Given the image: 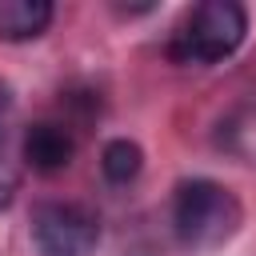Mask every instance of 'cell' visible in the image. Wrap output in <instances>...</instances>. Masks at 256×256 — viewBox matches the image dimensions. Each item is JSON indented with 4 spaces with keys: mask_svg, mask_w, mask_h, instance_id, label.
<instances>
[{
    "mask_svg": "<svg viewBox=\"0 0 256 256\" xmlns=\"http://www.w3.org/2000/svg\"><path fill=\"white\" fill-rule=\"evenodd\" d=\"M56 8L48 0H0V40L4 44H28L48 32Z\"/></svg>",
    "mask_w": 256,
    "mask_h": 256,
    "instance_id": "6",
    "label": "cell"
},
{
    "mask_svg": "<svg viewBox=\"0 0 256 256\" xmlns=\"http://www.w3.org/2000/svg\"><path fill=\"white\" fill-rule=\"evenodd\" d=\"M72 156H76V140H72L68 124H60V120H36L20 136V160L40 176L64 172L72 164Z\"/></svg>",
    "mask_w": 256,
    "mask_h": 256,
    "instance_id": "4",
    "label": "cell"
},
{
    "mask_svg": "<svg viewBox=\"0 0 256 256\" xmlns=\"http://www.w3.org/2000/svg\"><path fill=\"white\" fill-rule=\"evenodd\" d=\"M216 148L228 152L240 164L256 168V92H248L244 100H236L220 124H216Z\"/></svg>",
    "mask_w": 256,
    "mask_h": 256,
    "instance_id": "5",
    "label": "cell"
},
{
    "mask_svg": "<svg viewBox=\"0 0 256 256\" xmlns=\"http://www.w3.org/2000/svg\"><path fill=\"white\" fill-rule=\"evenodd\" d=\"M12 116H16L12 88L0 84V208H8L20 188V164H16V148H12Z\"/></svg>",
    "mask_w": 256,
    "mask_h": 256,
    "instance_id": "7",
    "label": "cell"
},
{
    "mask_svg": "<svg viewBox=\"0 0 256 256\" xmlns=\"http://www.w3.org/2000/svg\"><path fill=\"white\" fill-rule=\"evenodd\" d=\"M32 244L40 256H96L100 224L80 204L48 200L32 212Z\"/></svg>",
    "mask_w": 256,
    "mask_h": 256,
    "instance_id": "3",
    "label": "cell"
},
{
    "mask_svg": "<svg viewBox=\"0 0 256 256\" xmlns=\"http://www.w3.org/2000/svg\"><path fill=\"white\" fill-rule=\"evenodd\" d=\"M144 168V148L128 136H116L100 148V172L108 184H132Z\"/></svg>",
    "mask_w": 256,
    "mask_h": 256,
    "instance_id": "8",
    "label": "cell"
},
{
    "mask_svg": "<svg viewBox=\"0 0 256 256\" xmlns=\"http://www.w3.org/2000/svg\"><path fill=\"white\" fill-rule=\"evenodd\" d=\"M244 36H248V12H244V4H236V0H204L172 32L168 56L176 64L208 68V64L228 60L244 44Z\"/></svg>",
    "mask_w": 256,
    "mask_h": 256,
    "instance_id": "2",
    "label": "cell"
},
{
    "mask_svg": "<svg viewBox=\"0 0 256 256\" xmlns=\"http://www.w3.org/2000/svg\"><path fill=\"white\" fill-rule=\"evenodd\" d=\"M240 200L208 176H192L176 184L172 196V232L192 252H216L240 232Z\"/></svg>",
    "mask_w": 256,
    "mask_h": 256,
    "instance_id": "1",
    "label": "cell"
}]
</instances>
